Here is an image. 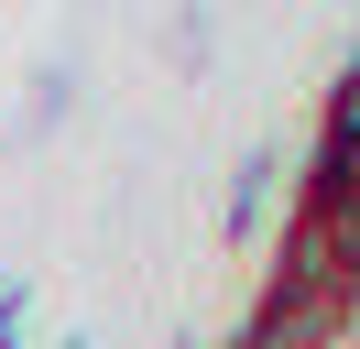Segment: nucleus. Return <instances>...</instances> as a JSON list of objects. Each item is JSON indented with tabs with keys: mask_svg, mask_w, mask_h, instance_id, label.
Segmentation results:
<instances>
[{
	"mask_svg": "<svg viewBox=\"0 0 360 349\" xmlns=\"http://www.w3.org/2000/svg\"><path fill=\"white\" fill-rule=\"evenodd\" d=\"M328 142H360V55H349V77L328 87Z\"/></svg>",
	"mask_w": 360,
	"mask_h": 349,
	"instance_id": "1",
	"label": "nucleus"
},
{
	"mask_svg": "<svg viewBox=\"0 0 360 349\" xmlns=\"http://www.w3.org/2000/svg\"><path fill=\"white\" fill-rule=\"evenodd\" d=\"M349 317H360V273H349Z\"/></svg>",
	"mask_w": 360,
	"mask_h": 349,
	"instance_id": "2",
	"label": "nucleus"
}]
</instances>
